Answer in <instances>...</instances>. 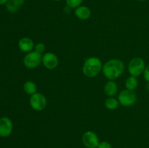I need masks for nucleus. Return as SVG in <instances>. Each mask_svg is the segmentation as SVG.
Instances as JSON below:
<instances>
[{
	"instance_id": "nucleus-1",
	"label": "nucleus",
	"mask_w": 149,
	"mask_h": 148,
	"mask_svg": "<svg viewBox=\"0 0 149 148\" xmlns=\"http://www.w3.org/2000/svg\"><path fill=\"white\" fill-rule=\"evenodd\" d=\"M102 71L105 77L109 80L116 79L125 71V64L119 59H109L103 65Z\"/></svg>"
},
{
	"instance_id": "nucleus-2",
	"label": "nucleus",
	"mask_w": 149,
	"mask_h": 148,
	"mask_svg": "<svg viewBox=\"0 0 149 148\" xmlns=\"http://www.w3.org/2000/svg\"><path fill=\"white\" fill-rule=\"evenodd\" d=\"M103 68L101 60L97 57H90L85 59L83 65L82 72L88 78L97 76Z\"/></svg>"
},
{
	"instance_id": "nucleus-3",
	"label": "nucleus",
	"mask_w": 149,
	"mask_h": 148,
	"mask_svg": "<svg viewBox=\"0 0 149 148\" xmlns=\"http://www.w3.org/2000/svg\"><path fill=\"white\" fill-rule=\"evenodd\" d=\"M146 67V62L142 58H132L128 65V72L130 75L138 77L143 73Z\"/></svg>"
},
{
	"instance_id": "nucleus-4",
	"label": "nucleus",
	"mask_w": 149,
	"mask_h": 148,
	"mask_svg": "<svg viewBox=\"0 0 149 148\" xmlns=\"http://www.w3.org/2000/svg\"><path fill=\"white\" fill-rule=\"evenodd\" d=\"M119 104L124 107H130L136 102L137 94L134 91L129 89H124L121 91L118 96Z\"/></svg>"
},
{
	"instance_id": "nucleus-5",
	"label": "nucleus",
	"mask_w": 149,
	"mask_h": 148,
	"mask_svg": "<svg viewBox=\"0 0 149 148\" xmlns=\"http://www.w3.org/2000/svg\"><path fill=\"white\" fill-rule=\"evenodd\" d=\"M42 55L35 51H31L26 55L23 58V64L29 69L36 68L42 63Z\"/></svg>"
},
{
	"instance_id": "nucleus-6",
	"label": "nucleus",
	"mask_w": 149,
	"mask_h": 148,
	"mask_svg": "<svg viewBox=\"0 0 149 148\" xmlns=\"http://www.w3.org/2000/svg\"><path fill=\"white\" fill-rule=\"evenodd\" d=\"M29 103L33 110L36 111H42L47 106V99L44 94L36 92L31 96Z\"/></svg>"
},
{
	"instance_id": "nucleus-7",
	"label": "nucleus",
	"mask_w": 149,
	"mask_h": 148,
	"mask_svg": "<svg viewBox=\"0 0 149 148\" xmlns=\"http://www.w3.org/2000/svg\"><path fill=\"white\" fill-rule=\"evenodd\" d=\"M81 140L87 148H97L100 143L98 136L92 131L84 132L82 135Z\"/></svg>"
},
{
	"instance_id": "nucleus-8",
	"label": "nucleus",
	"mask_w": 149,
	"mask_h": 148,
	"mask_svg": "<svg viewBox=\"0 0 149 148\" xmlns=\"http://www.w3.org/2000/svg\"><path fill=\"white\" fill-rule=\"evenodd\" d=\"M42 63L48 70H54L58 67L59 59L57 55L52 52H46L42 55Z\"/></svg>"
},
{
	"instance_id": "nucleus-9",
	"label": "nucleus",
	"mask_w": 149,
	"mask_h": 148,
	"mask_svg": "<svg viewBox=\"0 0 149 148\" xmlns=\"http://www.w3.org/2000/svg\"><path fill=\"white\" fill-rule=\"evenodd\" d=\"M13 131V122L10 118L3 117L0 118V136L7 137Z\"/></svg>"
},
{
	"instance_id": "nucleus-10",
	"label": "nucleus",
	"mask_w": 149,
	"mask_h": 148,
	"mask_svg": "<svg viewBox=\"0 0 149 148\" xmlns=\"http://www.w3.org/2000/svg\"><path fill=\"white\" fill-rule=\"evenodd\" d=\"M18 46L20 50L23 52H31L33 49H34V43L33 40L29 37L22 38L18 42Z\"/></svg>"
},
{
	"instance_id": "nucleus-11",
	"label": "nucleus",
	"mask_w": 149,
	"mask_h": 148,
	"mask_svg": "<svg viewBox=\"0 0 149 148\" xmlns=\"http://www.w3.org/2000/svg\"><path fill=\"white\" fill-rule=\"evenodd\" d=\"M75 15L77 18L81 20H87L91 16V10L87 6L81 5L75 9Z\"/></svg>"
},
{
	"instance_id": "nucleus-12",
	"label": "nucleus",
	"mask_w": 149,
	"mask_h": 148,
	"mask_svg": "<svg viewBox=\"0 0 149 148\" xmlns=\"http://www.w3.org/2000/svg\"><path fill=\"white\" fill-rule=\"evenodd\" d=\"M118 91V86L116 83L113 80H109L104 86V92L108 97H113Z\"/></svg>"
},
{
	"instance_id": "nucleus-13",
	"label": "nucleus",
	"mask_w": 149,
	"mask_h": 148,
	"mask_svg": "<svg viewBox=\"0 0 149 148\" xmlns=\"http://www.w3.org/2000/svg\"><path fill=\"white\" fill-rule=\"evenodd\" d=\"M23 3H24V0H9L6 4V7L10 12L14 13L18 11Z\"/></svg>"
},
{
	"instance_id": "nucleus-14",
	"label": "nucleus",
	"mask_w": 149,
	"mask_h": 148,
	"mask_svg": "<svg viewBox=\"0 0 149 148\" xmlns=\"http://www.w3.org/2000/svg\"><path fill=\"white\" fill-rule=\"evenodd\" d=\"M105 106L106 108L109 110H114L118 108L119 104V102L118 99L114 98L113 97H109L105 101Z\"/></svg>"
},
{
	"instance_id": "nucleus-15",
	"label": "nucleus",
	"mask_w": 149,
	"mask_h": 148,
	"mask_svg": "<svg viewBox=\"0 0 149 148\" xmlns=\"http://www.w3.org/2000/svg\"><path fill=\"white\" fill-rule=\"evenodd\" d=\"M23 90L25 92L29 95H33V94L36 93L37 91V86L36 84L32 81H28L23 85Z\"/></svg>"
},
{
	"instance_id": "nucleus-16",
	"label": "nucleus",
	"mask_w": 149,
	"mask_h": 148,
	"mask_svg": "<svg viewBox=\"0 0 149 148\" xmlns=\"http://www.w3.org/2000/svg\"><path fill=\"white\" fill-rule=\"evenodd\" d=\"M138 86V80L137 77L130 75L125 81V86L127 89L134 91Z\"/></svg>"
},
{
	"instance_id": "nucleus-17",
	"label": "nucleus",
	"mask_w": 149,
	"mask_h": 148,
	"mask_svg": "<svg viewBox=\"0 0 149 148\" xmlns=\"http://www.w3.org/2000/svg\"><path fill=\"white\" fill-rule=\"evenodd\" d=\"M83 0H65L66 5L71 7V9H76L78 7L81 6Z\"/></svg>"
},
{
	"instance_id": "nucleus-18",
	"label": "nucleus",
	"mask_w": 149,
	"mask_h": 148,
	"mask_svg": "<svg viewBox=\"0 0 149 148\" xmlns=\"http://www.w3.org/2000/svg\"><path fill=\"white\" fill-rule=\"evenodd\" d=\"M45 49H46V46H45V44L43 43H38L36 44L34 46L35 52H38V53L41 54V55L45 52Z\"/></svg>"
},
{
	"instance_id": "nucleus-19",
	"label": "nucleus",
	"mask_w": 149,
	"mask_h": 148,
	"mask_svg": "<svg viewBox=\"0 0 149 148\" xmlns=\"http://www.w3.org/2000/svg\"><path fill=\"white\" fill-rule=\"evenodd\" d=\"M97 148H112V147L111 145L109 142L103 141V142H100V143H99Z\"/></svg>"
},
{
	"instance_id": "nucleus-20",
	"label": "nucleus",
	"mask_w": 149,
	"mask_h": 148,
	"mask_svg": "<svg viewBox=\"0 0 149 148\" xmlns=\"http://www.w3.org/2000/svg\"><path fill=\"white\" fill-rule=\"evenodd\" d=\"M143 74L144 79H145L147 82L149 83V65L146 67L145 70H144V72Z\"/></svg>"
},
{
	"instance_id": "nucleus-21",
	"label": "nucleus",
	"mask_w": 149,
	"mask_h": 148,
	"mask_svg": "<svg viewBox=\"0 0 149 148\" xmlns=\"http://www.w3.org/2000/svg\"><path fill=\"white\" fill-rule=\"evenodd\" d=\"M71 8L68 7V6L66 5L65 7H64V12H65L66 14H68V13L71 12Z\"/></svg>"
},
{
	"instance_id": "nucleus-22",
	"label": "nucleus",
	"mask_w": 149,
	"mask_h": 148,
	"mask_svg": "<svg viewBox=\"0 0 149 148\" xmlns=\"http://www.w3.org/2000/svg\"><path fill=\"white\" fill-rule=\"evenodd\" d=\"M9 0H0V5H2V4H7V1H8Z\"/></svg>"
},
{
	"instance_id": "nucleus-23",
	"label": "nucleus",
	"mask_w": 149,
	"mask_h": 148,
	"mask_svg": "<svg viewBox=\"0 0 149 148\" xmlns=\"http://www.w3.org/2000/svg\"><path fill=\"white\" fill-rule=\"evenodd\" d=\"M52 1H61V0H52Z\"/></svg>"
},
{
	"instance_id": "nucleus-24",
	"label": "nucleus",
	"mask_w": 149,
	"mask_h": 148,
	"mask_svg": "<svg viewBox=\"0 0 149 148\" xmlns=\"http://www.w3.org/2000/svg\"><path fill=\"white\" fill-rule=\"evenodd\" d=\"M138 1H146V0H138Z\"/></svg>"
}]
</instances>
